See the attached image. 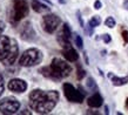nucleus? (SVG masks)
I'll return each mask as SVG.
<instances>
[{"label":"nucleus","mask_w":128,"mask_h":115,"mask_svg":"<svg viewBox=\"0 0 128 115\" xmlns=\"http://www.w3.org/2000/svg\"><path fill=\"white\" fill-rule=\"evenodd\" d=\"M5 31V22L2 20H0V35L2 34V32Z\"/></svg>","instance_id":"26"},{"label":"nucleus","mask_w":128,"mask_h":115,"mask_svg":"<svg viewBox=\"0 0 128 115\" xmlns=\"http://www.w3.org/2000/svg\"><path fill=\"white\" fill-rule=\"evenodd\" d=\"M104 104V99L99 93H94L92 96H89L87 99V104L92 108H99Z\"/></svg>","instance_id":"13"},{"label":"nucleus","mask_w":128,"mask_h":115,"mask_svg":"<svg viewBox=\"0 0 128 115\" xmlns=\"http://www.w3.org/2000/svg\"><path fill=\"white\" fill-rule=\"evenodd\" d=\"M42 61V53L38 48H30L25 50L19 59V65L22 67H33Z\"/></svg>","instance_id":"5"},{"label":"nucleus","mask_w":128,"mask_h":115,"mask_svg":"<svg viewBox=\"0 0 128 115\" xmlns=\"http://www.w3.org/2000/svg\"><path fill=\"white\" fill-rule=\"evenodd\" d=\"M105 25L108 27V28H114V27H115V20H114V18H113V16H108V18L105 20Z\"/></svg>","instance_id":"17"},{"label":"nucleus","mask_w":128,"mask_h":115,"mask_svg":"<svg viewBox=\"0 0 128 115\" xmlns=\"http://www.w3.org/2000/svg\"><path fill=\"white\" fill-rule=\"evenodd\" d=\"M20 114H31L30 110H24V112H20Z\"/></svg>","instance_id":"28"},{"label":"nucleus","mask_w":128,"mask_h":115,"mask_svg":"<svg viewBox=\"0 0 128 115\" xmlns=\"http://www.w3.org/2000/svg\"><path fill=\"white\" fill-rule=\"evenodd\" d=\"M86 75V72L82 69V67L80 65H78V69H76V78H78L79 80H82Z\"/></svg>","instance_id":"18"},{"label":"nucleus","mask_w":128,"mask_h":115,"mask_svg":"<svg viewBox=\"0 0 128 115\" xmlns=\"http://www.w3.org/2000/svg\"><path fill=\"white\" fill-rule=\"evenodd\" d=\"M108 76L110 78L112 84H114V86H116V87H120V86H124V84H128V76L120 78V76H116V75H113L112 73H109Z\"/></svg>","instance_id":"15"},{"label":"nucleus","mask_w":128,"mask_h":115,"mask_svg":"<svg viewBox=\"0 0 128 115\" xmlns=\"http://www.w3.org/2000/svg\"><path fill=\"white\" fill-rule=\"evenodd\" d=\"M70 35H72V33H70V26L67 25V24H64L61 27V30H60V32H59L58 34V42L60 44V46L64 48V47L66 46H70Z\"/></svg>","instance_id":"10"},{"label":"nucleus","mask_w":128,"mask_h":115,"mask_svg":"<svg viewBox=\"0 0 128 115\" xmlns=\"http://www.w3.org/2000/svg\"><path fill=\"white\" fill-rule=\"evenodd\" d=\"M59 101V93L56 90H32L28 98V104L32 110L39 114H48L54 109Z\"/></svg>","instance_id":"1"},{"label":"nucleus","mask_w":128,"mask_h":115,"mask_svg":"<svg viewBox=\"0 0 128 115\" xmlns=\"http://www.w3.org/2000/svg\"><path fill=\"white\" fill-rule=\"evenodd\" d=\"M42 1H45L46 4H48V5H50V6H52V2H50V0H42Z\"/></svg>","instance_id":"29"},{"label":"nucleus","mask_w":128,"mask_h":115,"mask_svg":"<svg viewBox=\"0 0 128 115\" xmlns=\"http://www.w3.org/2000/svg\"><path fill=\"white\" fill-rule=\"evenodd\" d=\"M64 88V94L66 96V99L70 101V102H74V104H81L84 99H85V94L81 93L80 90L74 87L73 84H64L62 86Z\"/></svg>","instance_id":"7"},{"label":"nucleus","mask_w":128,"mask_h":115,"mask_svg":"<svg viewBox=\"0 0 128 115\" xmlns=\"http://www.w3.org/2000/svg\"><path fill=\"white\" fill-rule=\"evenodd\" d=\"M20 102L14 96H7L0 100V113L1 114H14L19 110Z\"/></svg>","instance_id":"6"},{"label":"nucleus","mask_w":128,"mask_h":115,"mask_svg":"<svg viewBox=\"0 0 128 115\" xmlns=\"http://www.w3.org/2000/svg\"><path fill=\"white\" fill-rule=\"evenodd\" d=\"M19 33L20 38L25 40V41H34L36 39V33H35L34 28H33V26H32V24L30 21H25L20 26Z\"/></svg>","instance_id":"9"},{"label":"nucleus","mask_w":128,"mask_h":115,"mask_svg":"<svg viewBox=\"0 0 128 115\" xmlns=\"http://www.w3.org/2000/svg\"><path fill=\"white\" fill-rule=\"evenodd\" d=\"M30 12V5L28 0H13L10 12V22L16 26L18 22H20L22 19H25L28 16Z\"/></svg>","instance_id":"4"},{"label":"nucleus","mask_w":128,"mask_h":115,"mask_svg":"<svg viewBox=\"0 0 128 115\" xmlns=\"http://www.w3.org/2000/svg\"><path fill=\"white\" fill-rule=\"evenodd\" d=\"M101 24V18L99 16H94L92 19L89 20V26H92L94 28V27H96V26H99Z\"/></svg>","instance_id":"16"},{"label":"nucleus","mask_w":128,"mask_h":115,"mask_svg":"<svg viewBox=\"0 0 128 115\" xmlns=\"http://www.w3.org/2000/svg\"><path fill=\"white\" fill-rule=\"evenodd\" d=\"M31 6L32 8H33V11L36 12V13H50V8L47 6V5L42 4L41 1H39V0H32L31 1Z\"/></svg>","instance_id":"14"},{"label":"nucleus","mask_w":128,"mask_h":115,"mask_svg":"<svg viewBox=\"0 0 128 115\" xmlns=\"http://www.w3.org/2000/svg\"><path fill=\"white\" fill-rule=\"evenodd\" d=\"M19 54V46L16 39L1 35L0 36V62L4 66H12Z\"/></svg>","instance_id":"2"},{"label":"nucleus","mask_w":128,"mask_h":115,"mask_svg":"<svg viewBox=\"0 0 128 115\" xmlns=\"http://www.w3.org/2000/svg\"><path fill=\"white\" fill-rule=\"evenodd\" d=\"M5 90V84H4V78H2V75L0 74V96H1V94L4 93Z\"/></svg>","instance_id":"21"},{"label":"nucleus","mask_w":128,"mask_h":115,"mask_svg":"<svg viewBox=\"0 0 128 115\" xmlns=\"http://www.w3.org/2000/svg\"><path fill=\"white\" fill-rule=\"evenodd\" d=\"M84 58H85V60H86V64L88 65V58H87V54L84 53Z\"/></svg>","instance_id":"27"},{"label":"nucleus","mask_w":128,"mask_h":115,"mask_svg":"<svg viewBox=\"0 0 128 115\" xmlns=\"http://www.w3.org/2000/svg\"><path fill=\"white\" fill-rule=\"evenodd\" d=\"M126 107L128 108V98H127V100H126Z\"/></svg>","instance_id":"32"},{"label":"nucleus","mask_w":128,"mask_h":115,"mask_svg":"<svg viewBox=\"0 0 128 115\" xmlns=\"http://www.w3.org/2000/svg\"><path fill=\"white\" fill-rule=\"evenodd\" d=\"M62 55H64V58L66 59L67 61H70V62H75V61H78V59H79L78 52L74 50L70 45V46L64 47V50H62Z\"/></svg>","instance_id":"12"},{"label":"nucleus","mask_w":128,"mask_h":115,"mask_svg":"<svg viewBox=\"0 0 128 115\" xmlns=\"http://www.w3.org/2000/svg\"><path fill=\"white\" fill-rule=\"evenodd\" d=\"M105 113H106V114H108V113H109V110H108V107H107V106H106V107H105Z\"/></svg>","instance_id":"30"},{"label":"nucleus","mask_w":128,"mask_h":115,"mask_svg":"<svg viewBox=\"0 0 128 115\" xmlns=\"http://www.w3.org/2000/svg\"><path fill=\"white\" fill-rule=\"evenodd\" d=\"M122 39H124V41L126 42V44L128 42V32L126 31V30L122 31Z\"/></svg>","instance_id":"24"},{"label":"nucleus","mask_w":128,"mask_h":115,"mask_svg":"<svg viewBox=\"0 0 128 115\" xmlns=\"http://www.w3.org/2000/svg\"><path fill=\"white\" fill-rule=\"evenodd\" d=\"M44 76L52 79V80H61L64 78L68 76L72 72V67L70 64L64 61L60 58H54L50 66L42 67L39 70Z\"/></svg>","instance_id":"3"},{"label":"nucleus","mask_w":128,"mask_h":115,"mask_svg":"<svg viewBox=\"0 0 128 115\" xmlns=\"http://www.w3.org/2000/svg\"><path fill=\"white\" fill-rule=\"evenodd\" d=\"M60 24H61V20L59 18L58 16H55V14H46V16L42 18V22H41V26H42L44 31L46 32V33H54L56 30H58V27L60 26Z\"/></svg>","instance_id":"8"},{"label":"nucleus","mask_w":128,"mask_h":115,"mask_svg":"<svg viewBox=\"0 0 128 115\" xmlns=\"http://www.w3.org/2000/svg\"><path fill=\"white\" fill-rule=\"evenodd\" d=\"M60 4H66V0H58Z\"/></svg>","instance_id":"31"},{"label":"nucleus","mask_w":128,"mask_h":115,"mask_svg":"<svg viewBox=\"0 0 128 115\" xmlns=\"http://www.w3.org/2000/svg\"><path fill=\"white\" fill-rule=\"evenodd\" d=\"M75 45L78 47L79 50H82V47H84V42H82V38L80 35H75Z\"/></svg>","instance_id":"20"},{"label":"nucleus","mask_w":128,"mask_h":115,"mask_svg":"<svg viewBox=\"0 0 128 115\" xmlns=\"http://www.w3.org/2000/svg\"><path fill=\"white\" fill-rule=\"evenodd\" d=\"M102 7V4H101L100 0H95V2H94V8L95 10H100Z\"/></svg>","instance_id":"25"},{"label":"nucleus","mask_w":128,"mask_h":115,"mask_svg":"<svg viewBox=\"0 0 128 115\" xmlns=\"http://www.w3.org/2000/svg\"><path fill=\"white\" fill-rule=\"evenodd\" d=\"M102 40H104L106 44H108V42H110L112 38H110V35H109V34H104V35H102Z\"/></svg>","instance_id":"22"},{"label":"nucleus","mask_w":128,"mask_h":115,"mask_svg":"<svg viewBox=\"0 0 128 115\" xmlns=\"http://www.w3.org/2000/svg\"><path fill=\"white\" fill-rule=\"evenodd\" d=\"M8 89L13 93H16V94H21V93L26 92L27 89V84L26 81L22 80V79H12L8 82Z\"/></svg>","instance_id":"11"},{"label":"nucleus","mask_w":128,"mask_h":115,"mask_svg":"<svg viewBox=\"0 0 128 115\" xmlns=\"http://www.w3.org/2000/svg\"><path fill=\"white\" fill-rule=\"evenodd\" d=\"M87 87H88L89 89H93V90L96 89V84L94 82L93 78H88V79H87Z\"/></svg>","instance_id":"19"},{"label":"nucleus","mask_w":128,"mask_h":115,"mask_svg":"<svg viewBox=\"0 0 128 115\" xmlns=\"http://www.w3.org/2000/svg\"><path fill=\"white\" fill-rule=\"evenodd\" d=\"M76 16H78V20H79V22H80V26L81 27H84L85 26V24H84V20H82V18H81V14H80V12H76Z\"/></svg>","instance_id":"23"}]
</instances>
